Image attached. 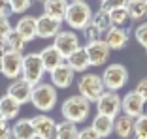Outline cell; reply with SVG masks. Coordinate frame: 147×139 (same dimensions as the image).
<instances>
[{
	"label": "cell",
	"instance_id": "cell-1",
	"mask_svg": "<svg viewBox=\"0 0 147 139\" xmlns=\"http://www.w3.org/2000/svg\"><path fill=\"white\" fill-rule=\"evenodd\" d=\"M89 111H91V102H87L83 96L76 94V96H70L66 98L64 104L61 107V113L64 117V120L68 122H85L89 118Z\"/></svg>",
	"mask_w": 147,
	"mask_h": 139
},
{
	"label": "cell",
	"instance_id": "cell-2",
	"mask_svg": "<svg viewBox=\"0 0 147 139\" xmlns=\"http://www.w3.org/2000/svg\"><path fill=\"white\" fill-rule=\"evenodd\" d=\"M78 92L79 96H83L87 102H98L102 98V94L106 92V87L102 83V77L96 74H83L78 79Z\"/></svg>",
	"mask_w": 147,
	"mask_h": 139
},
{
	"label": "cell",
	"instance_id": "cell-3",
	"mask_svg": "<svg viewBox=\"0 0 147 139\" xmlns=\"http://www.w3.org/2000/svg\"><path fill=\"white\" fill-rule=\"evenodd\" d=\"M91 21H92V9L87 2H74L68 6L64 23L72 30H83Z\"/></svg>",
	"mask_w": 147,
	"mask_h": 139
},
{
	"label": "cell",
	"instance_id": "cell-4",
	"mask_svg": "<svg viewBox=\"0 0 147 139\" xmlns=\"http://www.w3.org/2000/svg\"><path fill=\"white\" fill-rule=\"evenodd\" d=\"M30 104L34 105L38 111H42L43 115L49 113L53 107L57 105V88L53 87L51 83H40L36 85L34 90H32V98Z\"/></svg>",
	"mask_w": 147,
	"mask_h": 139
},
{
	"label": "cell",
	"instance_id": "cell-5",
	"mask_svg": "<svg viewBox=\"0 0 147 139\" xmlns=\"http://www.w3.org/2000/svg\"><path fill=\"white\" fill-rule=\"evenodd\" d=\"M45 74V66H43L40 53H28L26 57H23V74L21 77L25 81H28L32 87L40 85Z\"/></svg>",
	"mask_w": 147,
	"mask_h": 139
},
{
	"label": "cell",
	"instance_id": "cell-6",
	"mask_svg": "<svg viewBox=\"0 0 147 139\" xmlns=\"http://www.w3.org/2000/svg\"><path fill=\"white\" fill-rule=\"evenodd\" d=\"M102 77V83L108 92H115L119 88H123L128 81V70L123 64H109L106 66L104 74L100 75Z\"/></svg>",
	"mask_w": 147,
	"mask_h": 139
},
{
	"label": "cell",
	"instance_id": "cell-7",
	"mask_svg": "<svg viewBox=\"0 0 147 139\" xmlns=\"http://www.w3.org/2000/svg\"><path fill=\"white\" fill-rule=\"evenodd\" d=\"M53 45L57 47V51L61 53L64 60L72 55L74 51H78L81 45H79V38L74 30H61L59 34L53 38Z\"/></svg>",
	"mask_w": 147,
	"mask_h": 139
},
{
	"label": "cell",
	"instance_id": "cell-8",
	"mask_svg": "<svg viewBox=\"0 0 147 139\" xmlns=\"http://www.w3.org/2000/svg\"><path fill=\"white\" fill-rule=\"evenodd\" d=\"M121 104L123 98H119L117 92H104L102 98L96 102V109H98V115H104L109 118H117L121 113Z\"/></svg>",
	"mask_w": 147,
	"mask_h": 139
},
{
	"label": "cell",
	"instance_id": "cell-9",
	"mask_svg": "<svg viewBox=\"0 0 147 139\" xmlns=\"http://www.w3.org/2000/svg\"><path fill=\"white\" fill-rule=\"evenodd\" d=\"M32 124H34V130H36V139H57L59 124L49 115L40 113L36 117H32Z\"/></svg>",
	"mask_w": 147,
	"mask_h": 139
},
{
	"label": "cell",
	"instance_id": "cell-10",
	"mask_svg": "<svg viewBox=\"0 0 147 139\" xmlns=\"http://www.w3.org/2000/svg\"><path fill=\"white\" fill-rule=\"evenodd\" d=\"M23 74V55L15 51H9L2 57V75L8 79H19Z\"/></svg>",
	"mask_w": 147,
	"mask_h": 139
},
{
	"label": "cell",
	"instance_id": "cell-11",
	"mask_svg": "<svg viewBox=\"0 0 147 139\" xmlns=\"http://www.w3.org/2000/svg\"><path fill=\"white\" fill-rule=\"evenodd\" d=\"M85 51H87V55H89L91 66H104L106 62L109 60V53H111V49L106 45L104 39H100V41H94V43H87Z\"/></svg>",
	"mask_w": 147,
	"mask_h": 139
},
{
	"label": "cell",
	"instance_id": "cell-12",
	"mask_svg": "<svg viewBox=\"0 0 147 139\" xmlns=\"http://www.w3.org/2000/svg\"><path fill=\"white\" fill-rule=\"evenodd\" d=\"M143 107H145V100H143L140 94H136L134 90L128 92V94L123 98V104H121V111L123 115H128L136 120L143 115Z\"/></svg>",
	"mask_w": 147,
	"mask_h": 139
},
{
	"label": "cell",
	"instance_id": "cell-13",
	"mask_svg": "<svg viewBox=\"0 0 147 139\" xmlns=\"http://www.w3.org/2000/svg\"><path fill=\"white\" fill-rule=\"evenodd\" d=\"M32 90H34V87H32L28 81H25L23 77L15 79V81H11V85L8 87V96H11L15 102H19V104H28L32 98Z\"/></svg>",
	"mask_w": 147,
	"mask_h": 139
},
{
	"label": "cell",
	"instance_id": "cell-14",
	"mask_svg": "<svg viewBox=\"0 0 147 139\" xmlns=\"http://www.w3.org/2000/svg\"><path fill=\"white\" fill-rule=\"evenodd\" d=\"M128 39H130L128 30H125L121 26H111L104 34V41L111 51H121V49H125L126 43H128Z\"/></svg>",
	"mask_w": 147,
	"mask_h": 139
},
{
	"label": "cell",
	"instance_id": "cell-15",
	"mask_svg": "<svg viewBox=\"0 0 147 139\" xmlns=\"http://www.w3.org/2000/svg\"><path fill=\"white\" fill-rule=\"evenodd\" d=\"M74 74H76V72L68 66V62H62L59 68L49 72V75H51V85L55 88H68L74 83Z\"/></svg>",
	"mask_w": 147,
	"mask_h": 139
},
{
	"label": "cell",
	"instance_id": "cell-16",
	"mask_svg": "<svg viewBox=\"0 0 147 139\" xmlns=\"http://www.w3.org/2000/svg\"><path fill=\"white\" fill-rule=\"evenodd\" d=\"M61 30H62V21L47 17V15L38 17V38H45V39L55 38Z\"/></svg>",
	"mask_w": 147,
	"mask_h": 139
},
{
	"label": "cell",
	"instance_id": "cell-17",
	"mask_svg": "<svg viewBox=\"0 0 147 139\" xmlns=\"http://www.w3.org/2000/svg\"><path fill=\"white\" fill-rule=\"evenodd\" d=\"M15 30L25 38V41H32L34 38H38V17H21L15 25Z\"/></svg>",
	"mask_w": 147,
	"mask_h": 139
},
{
	"label": "cell",
	"instance_id": "cell-18",
	"mask_svg": "<svg viewBox=\"0 0 147 139\" xmlns=\"http://www.w3.org/2000/svg\"><path fill=\"white\" fill-rule=\"evenodd\" d=\"M40 58H42L43 66H45V72H53V70L59 68L62 62H66L64 57L57 51L55 45H47V47H43L42 51H40Z\"/></svg>",
	"mask_w": 147,
	"mask_h": 139
},
{
	"label": "cell",
	"instance_id": "cell-19",
	"mask_svg": "<svg viewBox=\"0 0 147 139\" xmlns=\"http://www.w3.org/2000/svg\"><path fill=\"white\" fill-rule=\"evenodd\" d=\"M134 126H136V120L128 115H119L115 118V126H113V134L121 139H128L134 135Z\"/></svg>",
	"mask_w": 147,
	"mask_h": 139
},
{
	"label": "cell",
	"instance_id": "cell-20",
	"mask_svg": "<svg viewBox=\"0 0 147 139\" xmlns=\"http://www.w3.org/2000/svg\"><path fill=\"white\" fill-rule=\"evenodd\" d=\"M68 6H70L68 0H45L43 2V15L59 19V21H64Z\"/></svg>",
	"mask_w": 147,
	"mask_h": 139
},
{
	"label": "cell",
	"instance_id": "cell-21",
	"mask_svg": "<svg viewBox=\"0 0 147 139\" xmlns=\"http://www.w3.org/2000/svg\"><path fill=\"white\" fill-rule=\"evenodd\" d=\"M13 139H36V130L32 118H19L11 128Z\"/></svg>",
	"mask_w": 147,
	"mask_h": 139
},
{
	"label": "cell",
	"instance_id": "cell-22",
	"mask_svg": "<svg viewBox=\"0 0 147 139\" xmlns=\"http://www.w3.org/2000/svg\"><path fill=\"white\" fill-rule=\"evenodd\" d=\"M66 62H68V66L74 70V72H81V74H85V70L91 66V62H89V55H87L85 47H79L78 51H74L72 55L66 58Z\"/></svg>",
	"mask_w": 147,
	"mask_h": 139
},
{
	"label": "cell",
	"instance_id": "cell-23",
	"mask_svg": "<svg viewBox=\"0 0 147 139\" xmlns=\"http://www.w3.org/2000/svg\"><path fill=\"white\" fill-rule=\"evenodd\" d=\"M19 111H21V104L15 102L11 96H2L0 98V113H2V118L4 120H13V118H17Z\"/></svg>",
	"mask_w": 147,
	"mask_h": 139
},
{
	"label": "cell",
	"instance_id": "cell-24",
	"mask_svg": "<svg viewBox=\"0 0 147 139\" xmlns=\"http://www.w3.org/2000/svg\"><path fill=\"white\" fill-rule=\"evenodd\" d=\"M113 126H115V118H109V117H104V115H96L92 118V124L91 128L98 134V137H108V135L113 134Z\"/></svg>",
	"mask_w": 147,
	"mask_h": 139
},
{
	"label": "cell",
	"instance_id": "cell-25",
	"mask_svg": "<svg viewBox=\"0 0 147 139\" xmlns=\"http://www.w3.org/2000/svg\"><path fill=\"white\" fill-rule=\"evenodd\" d=\"M91 23L98 28L100 32H102V34H106V32L113 26L111 19H109V11H106V9H102V8H100L96 13H92V21Z\"/></svg>",
	"mask_w": 147,
	"mask_h": 139
},
{
	"label": "cell",
	"instance_id": "cell-26",
	"mask_svg": "<svg viewBox=\"0 0 147 139\" xmlns=\"http://www.w3.org/2000/svg\"><path fill=\"white\" fill-rule=\"evenodd\" d=\"M79 135V128L78 124H74V122H61L59 124V130H57V139H78Z\"/></svg>",
	"mask_w": 147,
	"mask_h": 139
},
{
	"label": "cell",
	"instance_id": "cell-27",
	"mask_svg": "<svg viewBox=\"0 0 147 139\" xmlns=\"http://www.w3.org/2000/svg\"><path fill=\"white\" fill-rule=\"evenodd\" d=\"M126 9H128V15L132 21H142L143 17H147V0L145 2H130Z\"/></svg>",
	"mask_w": 147,
	"mask_h": 139
},
{
	"label": "cell",
	"instance_id": "cell-28",
	"mask_svg": "<svg viewBox=\"0 0 147 139\" xmlns=\"http://www.w3.org/2000/svg\"><path fill=\"white\" fill-rule=\"evenodd\" d=\"M6 41H8L9 49H11V51H15V53H23V49H25V45H26L25 38H23V36L19 34V32L15 30V28H13V30L8 34Z\"/></svg>",
	"mask_w": 147,
	"mask_h": 139
},
{
	"label": "cell",
	"instance_id": "cell-29",
	"mask_svg": "<svg viewBox=\"0 0 147 139\" xmlns=\"http://www.w3.org/2000/svg\"><path fill=\"white\" fill-rule=\"evenodd\" d=\"M109 19H111V25L113 26H121V28H123V25H125L126 21H130L128 9H126V8L111 9V11H109Z\"/></svg>",
	"mask_w": 147,
	"mask_h": 139
},
{
	"label": "cell",
	"instance_id": "cell-30",
	"mask_svg": "<svg viewBox=\"0 0 147 139\" xmlns=\"http://www.w3.org/2000/svg\"><path fill=\"white\" fill-rule=\"evenodd\" d=\"M83 36H85L87 43H94V41H100V39H102V32H100L92 23H89V25L83 28Z\"/></svg>",
	"mask_w": 147,
	"mask_h": 139
},
{
	"label": "cell",
	"instance_id": "cell-31",
	"mask_svg": "<svg viewBox=\"0 0 147 139\" xmlns=\"http://www.w3.org/2000/svg\"><path fill=\"white\" fill-rule=\"evenodd\" d=\"M134 139H147V115H142L140 118H136Z\"/></svg>",
	"mask_w": 147,
	"mask_h": 139
},
{
	"label": "cell",
	"instance_id": "cell-32",
	"mask_svg": "<svg viewBox=\"0 0 147 139\" xmlns=\"http://www.w3.org/2000/svg\"><path fill=\"white\" fill-rule=\"evenodd\" d=\"M11 13H25L32 6V0H9Z\"/></svg>",
	"mask_w": 147,
	"mask_h": 139
},
{
	"label": "cell",
	"instance_id": "cell-33",
	"mask_svg": "<svg viewBox=\"0 0 147 139\" xmlns=\"http://www.w3.org/2000/svg\"><path fill=\"white\" fill-rule=\"evenodd\" d=\"M128 0H106L104 4H100V8L106 9V11H111V9H119V8H128Z\"/></svg>",
	"mask_w": 147,
	"mask_h": 139
},
{
	"label": "cell",
	"instance_id": "cell-34",
	"mask_svg": "<svg viewBox=\"0 0 147 139\" xmlns=\"http://www.w3.org/2000/svg\"><path fill=\"white\" fill-rule=\"evenodd\" d=\"M134 36L138 39V43H142L143 47H147V23H142L134 30Z\"/></svg>",
	"mask_w": 147,
	"mask_h": 139
},
{
	"label": "cell",
	"instance_id": "cell-35",
	"mask_svg": "<svg viewBox=\"0 0 147 139\" xmlns=\"http://www.w3.org/2000/svg\"><path fill=\"white\" fill-rule=\"evenodd\" d=\"M11 30L13 28H11V25H9V19L8 17H0V39H6Z\"/></svg>",
	"mask_w": 147,
	"mask_h": 139
},
{
	"label": "cell",
	"instance_id": "cell-36",
	"mask_svg": "<svg viewBox=\"0 0 147 139\" xmlns=\"http://www.w3.org/2000/svg\"><path fill=\"white\" fill-rule=\"evenodd\" d=\"M0 139H13V134H11V128H9L8 120H0Z\"/></svg>",
	"mask_w": 147,
	"mask_h": 139
},
{
	"label": "cell",
	"instance_id": "cell-37",
	"mask_svg": "<svg viewBox=\"0 0 147 139\" xmlns=\"http://www.w3.org/2000/svg\"><path fill=\"white\" fill-rule=\"evenodd\" d=\"M78 139H100V137H98V134H96L91 126H85V128H81V130H79Z\"/></svg>",
	"mask_w": 147,
	"mask_h": 139
},
{
	"label": "cell",
	"instance_id": "cell-38",
	"mask_svg": "<svg viewBox=\"0 0 147 139\" xmlns=\"http://www.w3.org/2000/svg\"><path fill=\"white\" fill-rule=\"evenodd\" d=\"M134 92H136V94H140L143 100L147 102V77H145V79H142V81H138V85H136Z\"/></svg>",
	"mask_w": 147,
	"mask_h": 139
},
{
	"label": "cell",
	"instance_id": "cell-39",
	"mask_svg": "<svg viewBox=\"0 0 147 139\" xmlns=\"http://www.w3.org/2000/svg\"><path fill=\"white\" fill-rule=\"evenodd\" d=\"M9 13H11L9 0H0V17H8Z\"/></svg>",
	"mask_w": 147,
	"mask_h": 139
},
{
	"label": "cell",
	"instance_id": "cell-40",
	"mask_svg": "<svg viewBox=\"0 0 147 139\" xmlns=\"http://www.w3.org/2000/svg\"><path fill=\"white\" fill-rule=\"evenodd\" d=\"M9 51H11V49H9L8 41H6V39H0V57H4V55H8Z\"/></svg>",
	"mask_w": 147,
	"mask_h": 139
},
{
	"label": "cell",
	"instance_id": "cell-41",
	"mask_svg": "<svg viewBox=\"0 0 147 139\" xmlns=\"http://www.w3.org/2000/svg\"><path fill=\"white\" fill-rule=\"evenodd\" d=\"M70 4H74V2H85V0H68Z\"/></svg>",
	"mask_w": 147,
	"mask_h": 139
},
{
	"label": "cell",
	"instance_id": "cell-42",
	"mask_svg": "<svg viewBox=\"0 0 147 139\" xmlns=\"http://www.w3.org/2000/svg\"><path fill=\"white\" fill-rule=\"evenodd\" d=\"M128 2H145V0H128Z\"/></svg>",
	"mask_w": 147,
	"mask_h": 139
},
{
	"label": "cell",
	"instance_id": "cell-43",
	"mask_svg": "<svg viewBox=\"0 0 147 139\" xmlns=\"http://www.w3.org/2000/svg\"><path fill=\"white\" fill-rule=\"evenodd\" d=\"M0 74H2V57H0Z\"/></svg>",
	"mask_w": 147,
	"mask_h": 139
},
{
	"label": "cell",
	"instance_id": "cell-44",
	"mask_svg": "<svg viewBox=\"0 0 147 139\" xmlns=\"http://www.w3.org/2000/svg\"><path fill=\"white\" fill-rule=\"evenodd\" d=\"M98 2H100V4H104V2H106V0H98Z\"/></svg>",
	"mask_w": 147,
	"mask_h": 139
},
{
	"label": "cell",
	"instance_id": "cell-45",
	"mask_svg": "<svg viewBox=\"0 0 147 139\" xmlns=\"http://www.w3.org/2000/svg\"><path fill=\"white\" fill-rule=\"evenodd\" d=\"M38 2H42V4H43V2H45V0H38Z\"/></svg>",
	"mask_w": 147,
	"mask_h": 139
},
{
	"label": "cell",
	"instance_id": "cell-46",
	"mask_svg": "<svg viewBox=\"0 0 147 139\" xmlns=\"http://www.w3.org/2000/svg\"><path fill=\"white\" fill-rule=\"evenodd\" d=\"M0 120H2V113H0Z\"/></svg>",
	"mask_w": 147,
	"mask_h": 139
},
{
	"label": "cell",
	"instance_id": "cell-47",
	"mask_svg": "<svg viewBox=\"0 0 147 139\" xmlns=\"http://www.w3.org/2000/svg\"><path fill=\"white\" fill-rule=\"evenodd\" d=\"M145 51H147V47H145Z\"/></svg>",
	"mask_w": 147,
	"mask_h": 139
}]
</instances>
